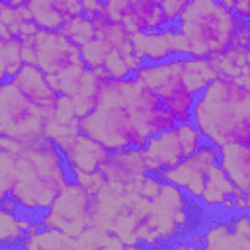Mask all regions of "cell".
<instances>
[{"mask_svg": "<svg viewBox=\"0 0 250 250\" xmlns=\"http://www.w3.org/2000/svg\"><path fill=\"white\" fill-rule=\"evenodd\" d=\"M193 123L203 139L219 148L250 145V84L238 76L219 74L197 96Z\"/></svg>", "mask_w": 250, "mask_h": 250, "instance_id": "6da1fadb", "label": "cell"}, {"mask_svg": "<svg viewBox=\"0 0 250 250\" xmlns=\"http://www.w3.org/2000/svg\"><path fill=\"white\" fill-rule=\"evenodd\" d=\"M14 168L18 180L12 195L20 201L21 213L37 219L53 207L72 182L66 158L51 137L14 152Z\"/></svg>", "mask_w": 250, "mask_h": 250, "instance_id": "7a4b0ae2", "label": "cell"}, {"mask_svg": "<svg viewBox=\"0 0 250 250\" xmlns=\"http://www.w3.org/2000/svg\"><path fill=\"white\" fill-rule=\"evenodd\" d=\"M76 127L111 152L143 148L150 139L127 100L125 78H100L98 104L88 115L78 119Z\"/></svg>", "mask_w": 250, "mask_h": 250, "instance_id": "3957f363", "label": "cell"}, {"mask_svg": "<svg viewBox=\"0 0 250 250\" xmlns=\"http://www.w3.org/2000/svg\"><path fill=\"white\" fill-rule=\"evenodd\" d=\"M232 10L219 0H189L176 23L182 43V55L199 59L223 57L236 35Z\"/></svg>", "mask_w": 250, "mask_h": 250, "instance_id": "277c9868", "label": "cell"}, {"mask_svg": "<svg viewBox=\"0 0 250 250\" xmlns=\"http://www.w3.org/2000/svg\"><path fill=\"white\" fill-rule=\"evenodd\" d=\"M135 76L162 100V105H166L178 117V123L193 121L197 96L186 84L182 55L162 62H143Z\"/></svg>", "mask_w": 250, "mask_h": 250, "instance_id": "5b68a950", "label": "cell"}, {"mask_svg": "<svg viewBox=\"0 0 250 250\" xmlns=\"http://www.w3.org/2000/svg\"><path fill=\"white\" fill-rule=\"evenodd\" d=\"M0 135L31 146L47 139V119L10 82L0 86Z\"/></svg>", "mask_w": 250, "mask_h": 250, "instance_id": "8992f818", "label": "cell"}, {"mask_svg": "<svg viewBox=\"0 0 250 250\" xmlns=\"http://www.w3.org/2000/svg\"><path fill=\"white\" fill-rule=\"evenodd\" d=\"M205 143L201 131L193 121L178 123L172 129H166L158 135H152L148 143L141 148L145 168L148 174L158 176L160 172L180 164L197 152V148Z\"/></svg>", "mask_w": 250, "mask_h": 250, "instance_id": "52a82bcc", "label": "cell"}, {"mask_svg": "<svg viewBox=\"0 0 250 250\" xmlns=\"http://www.w3.org/2000/svg\"><path fill=\"white\" fill-rule=\"evenodd\" d=\"M219 156H221V148L217 145H211V143L205 141L197 148L195 154H191L189 158L182 160L180 164L160 172L158 178L164 180V182L176 184L178 188H182L188 193V197L201 199L203 189H205L207 172L213 164L219 162Z\"/></svg>", "mask_w": 250, "mask_h": 250, "instance_id": "ba28073f", "label": "cell"}, {"mask_svg": "<svg viewBox=\"0 0 250 250\" xmlns=\"http://www.w3.org/2000/svg\"><path fill=\"white\" fill-rule=\"evenodd\" d=\"M55 143L59 145V148L62 150V154L66 158L70 176L102 172V168L107 164V160L113 154L104 145L82 135L80 131L68 133V135L57 139Z\"/></svg>", "mask_w": 250, "mask_h": 250, "instance_id": "9c48e42d", "label": "cell"}, {"mask_svg": "<svg viewBox=\"0 0 250 250\" xmlns=\"http://www.w3.org/2000/svg\"><path fill=\"white\" fill-rule=\"evenodd\" d=\"M10 82L20 90V94L39 109V113L49 121L59 104H61V94L49 84L47 74L33 62H25L18 74H14L10 78Z\"/></svg>", "mask_w": 250, "mask_h": 250, "instance_id": "30bf717a", "label": "cell"}, {"mask_svg": "<svg viewBox=\"0 0 250 250\" xmlns=\"http://www.w3.org/2000/svg\"><path fill=\"white\" fill-rule=\"evenodd\" d=\"M133 47H135V55L143 62L168 61V59L180 55V37H178L176 25H172L164 31L137 33V35H133Z\"/></svg>", "mask_w": 250, "mask_h": 250, "instance_id": "8fae6325", "label": "cell"}, {"mask_svg": "<svg viewBox=\"0 0 250 250\" xmlns=\"http://www.w3.org/2000/svg\"><path fill=\"white\" fill-rule=\"evenodd\" d=\"M219 164L238 189L246 191L250 188V145L232 143L221 146Z\"/></svg>", "mask_w": 250, "mask_h": 250, "instance_id": "7c38bea8", "label": "cell"}, {"mask_svg": "<svg viewBox=\"0 0 250 250\" xmlns=\"http://www.w3.org/2000/svg\"><path fill=\"white\" fill-rule=\"evenodd\" d=\"M25 64L23 41L18 35L0 37V82L10 80Z\"/></svg>", "mask_w": 250, "mask_h": 250, "instance_id": "4fadbf2b", "label": "cell"}, {"mask_svg": "<svg viewBox=\"0 0 250 250\" xmlns=\"http://www.w3.org/2000/svg\"><path fill=\"white\" fill-rule=\"evenodd\" d=\"M29 14H31V21L37 23L39 29L45 31H59L64 25V18L57 12V8L51 4V0H27L25 2Z\"/></svg>", "mask_w": 250, "mask_h": 250, "instance_id": "5bb4252c", "label": "cell"}, {"mask_svg": "<svg viewBox=\"0 0 250 250\" xmlns=\"http://www.w3.org/2000/svg\"><path fill=\"white\" fill-rule=\"evenodd\" d=\"M59 31L64 33L70 41H74V43L80 45V47H82L84 43H88V41H92V39L98 37V27H96V23H94L92 20H88L84 14L74 16L72 20L64 21V25H62Z\"/></svg>", "mask_w": 250, "mask_h": 250, "instance_id": "9a60e30c", "label": "cell"}, {"mask_svg": "<svg viewBox=\"0 0 250 250\" xmlns=\"http://www.w3.org/2000/svg\"><path fill=\"white\" fill-rule=\"evenodd\" d=\"M0 217H2L0 219V242H2V248L10 250V248H16V246H21V242L25 238V232L21 230V227L18 223V215L2 211Z\"/></svg>", "mask_w": 250, "mask_h": 250, "instance_id": "2e32d148", "label": "cell"}, {"mask_svg": "<svg viewBox=\"0 0 250 250\" xmlns=\"http://www.w3.org/2000/svg\"><path fill=\"white\" fill-rule=\"evenodd\" d=\"M109 51H113V49L104 39L96 37V39H92V41H88V43L82 45V59H84L86 66L90 70H94V68H98V66L104 64V61L109 55Z\"/></svg>", "mask_w": 250, "mask_h": 250, "instance_id": "e0dca14e", "label": "cell"}, {"mask_svg": "<svg viewBox=\"0 0 250 250\" xmlns=\"http://www.w3.org/2000/svg\"><path fill=\"white\" fill-rule=\"evenodd\" d=\"M102 66H105V70H107L109 78L123 80V78L133 76V70L129 68V64H127V61H125V55H121L117 49L109 51V55L105 57V61H104V64H102Z\"/></svg>", "mask_w": 250, "mask_h": 250, "instance_id": "ac0fdd59", "label": "cell"}, {"mask_svg": "<svg viewBox=\"0 0 250 250\" xmlns=\"http://www.w3.org/2000/svg\"><path fill=\"white\" fill-rule=\"evenodd\" d=\"M188 4H189V0H162V8H164L166 16L170 18V21L174 25L178 23V20L184 14V10H186Z\"/></svg>", "mask_w": 250, "mask_h": 250, "instance_id": "d6986e66", "label": "cell"}, {"mask_svg": "<svg viewBox=\"0 0 250 250\" xmlns=\"http://www.w3.org/2000/svg\"><path fill=\"white\" fill-rule=\"evenodd\" d=\"M0 209L6 211V213H16V215L21 213V205H20V201H18L12 193L0 195Z\"/></svg>", "mask_w": 250, "mask_h": 250, "instance_id": "ffe728a7", "label": "cell"}, {"mask_svg": "<svg viewBox=\"0 0 250 250\" xmlns=\"http://www.w3.org/2000/svg\"><path fill=\"white\" fill-rule=\"evenodd\" d=\"M244 195H246V213H248V217H250V188L244 191Z\"/></svg>", "mask_w": 250, "mask_h": 250, "instance_id": "44dd1931", "label": "cell"}]
</instances>
